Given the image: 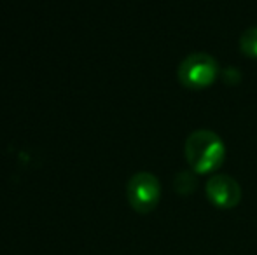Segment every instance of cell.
Here are the masks:
<instances>
[{
    "mask_svg": "<svg viewBox=\"0 0 257 255\" xmlns=\"http://www.w3.org/2000/svg\"><path fill=\"white\" fill-rule=\"evenodd\" d=\"M186 161L194 173H213L222 166L226 159V145L220 136L208 129L191 133L184 145Z\"/></svg>",
    "mask_w": 257,
    "mask_h": 255,
    "instance_id": "cell-1",
    "label": "cell"
},
{
    "mask_svg": "<svg viewBox=\"0 0 257 255\" xmlns=\"http://www.w3.org/2000/svg\"><path fill=\"white\" fill-rule=\"evenodd\" d=\"M177 75L184 88L200 91L215 82L219 75V63L206 53H193L179 65Z\"/></svg>",
    "mask_w": 257,
    "mask_h": 255,
    "instance_id": "cell-2",
    "label": "cell"
},
{
    "mask_svg": "<svg viewBox=\"0 0 257 255\" xmlns=\"http://www.w3.org/2000/svg\"><path fill=\"white\" fill-rule=\"evenodd\" d=\"M128 203L137 213H151L161 199V184L158 177L149 171H139L128 182L126 187Z\"/></svg>",
    "mask_w": 257,
    "mask_h": 255,
    "instance_id": "cell-3",
    "label": "cell"
},
{
    "mask_svg": "<svg viewBox=\"0 0 257 255\" xmlns=\"http://www.w3.org/2000/svg\"><path fill=\"white\" fill-rule=\"evenodd\" d=\"M206 197L212 204L222 210H231L241 201V187L229 175H213L206 182Z\"/></svg>",
    "mask_w": 257,
    "mask_h": 255,
    "instance_id": "cell-4",
    "label": "cell"
},
{
    "mask_svg": "<svg viewBox=\"0 0 257 255\" xmlns=\"http://www.w3.org/2000/svg\"><path fill=\"white\" fill-rule=\"evenodd\" d=\"M240 49L248 58H257V27H250L241 34Z\"/></svg>",
    "mask_w": 257,
    "mask_h": 255,
    "instance_id": "cell-5",
    "label": "cell"
},
{
    "mask_svg": "<svg viewBox=\"0 0 257 255\" xmlns=\"http://www.w3.org/2000/svg\"><path fill=\"white\" fill-rule=\"evenodd\" d=\"M196 189V177L189 171H180L175 178V191L180 196H187Z\"/></svg>",
    "mask_w": 257,
    "mask_h": 255,
    "instance_id": "cell-6",
    "label": "cell"
}]
</instances>
